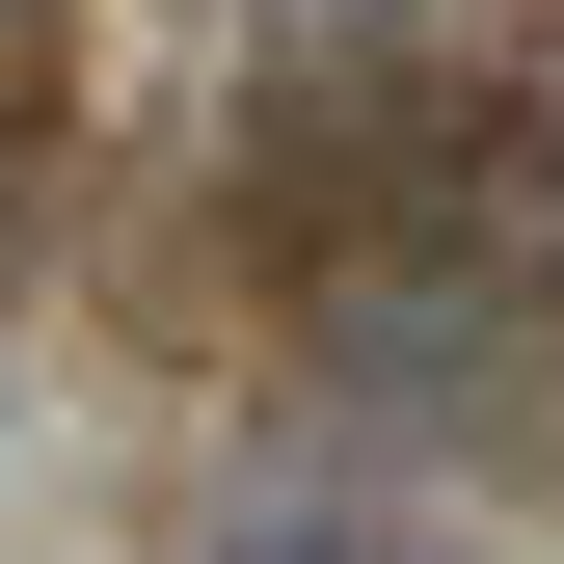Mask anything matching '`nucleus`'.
Wrapping results in <instances>:
<instances>
[{
  "label": "nucleus",
  "instance_id": "1",
  "mask_svg": "<svg viewBox=\"0 0 564 564\" xmlns=\"http://www.w3.org/2000/svg\"><path fill=\"white\" fill-rule=\"evenodd\" d=\"M216 564H403V484H242V511H216Z\"/></svg>",
  "mask_w": 564,
  "mask_h": 564
}]
</instances>
